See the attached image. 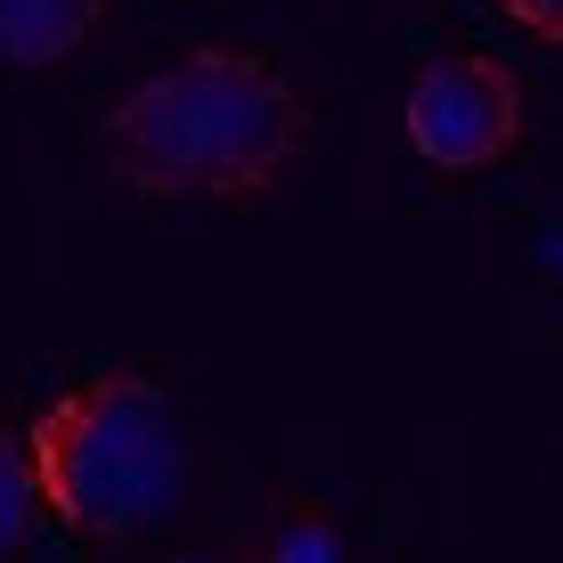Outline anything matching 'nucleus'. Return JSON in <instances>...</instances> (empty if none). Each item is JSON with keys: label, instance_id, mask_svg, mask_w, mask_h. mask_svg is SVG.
<instances>
[{"label": "nucleus", "instance_id": "obj_2", "mask_svg": "<svg viewBox=\"0 0 563 563\" xmlns=\"http://www.w3.org/2000/svg\"><path fill=\"white\" fill-rule=\"evenodd\" d=\"M25 457H33L42 515L90 548L155 539L188 507V482H197L188 424L172 409V393L140 367H107V376L57 393L25 424Z\"/></svg>", "mask_w": 563, "mask_h": 563}, {"label": "nucleus", "instance_id": "obj_8", "mask_svg": "<svg viewBox=\"0 0 563 563\" xmlns=\"http://www.w3.org/2000/svg\"><path fill=\"white\" fill-rule=\"evenodd\" d=\"M164 563H238V555H164Z\"/></svg>", "mask_w": 563, "mask_h": 563}, {"label": "nucleus", "instance_id": "obj_4", "mask_svg": "<svg viewBox=\"0 0 563 563\" xmlns=\"http://www.w3.org/2000/svg\"><path fill=\"white\" fill-rule=\"evenodd\" d=\"M114 0H0V74H49L107 33Z\"/></svg>", "mask_w": 563, "mask_h": 563}, {"label": "nucleus", "instance_id": "obj_3", "mask_svg": "<svg viewBox=\"0 0 563 563\" xmlns=\"http://www.w3.org/2000/svg\"><path fill=\"white\" fill-rule=\"evenodd\" d=\"M522 74L507 57H482V49H457V57H433V66L409 74L400 90V140L424 172L441 180H474V172L507 164L522 147Z\"/></svg>", "mask_w": 563, "mask_h": 563}, {"label": "nucleus", "instance_id": "obj_5", "mask_svg": "<svg viewBox=\"0 0 563 563\" xmlns=\"http://www.w3.org/2000/svg\"><path fill=\"white\" fill-rule=\"evenodd\" d=\"M238 563H360V555H352V539H343V522H335L327 498H310V490H269V507L254 515Z\"/></svg>", "mask_w": 563, "mask_h": 563}, {"label": "nucleus", "instance_id": "obj_7", "mask_svg": "<svg viewBox=\"0 0 563 563\" xmlns=\"http://www.w3.org/2000/svg\"><path fill=\"white\" fill-rule=\"evenodd\" d=\"M498 9L515 16L531 42H548V49H563V0H498Z\"/></svg>", "mask_w": 563, "mask_h": 563}, {"label": "nucleus", "instance_id": "obj_6", "mask_svg": "<svg viewBox=\"0 0 563 563\" xmlns=\"http://www.w3.org/2000/svg\"><path fill=\"white\" fill-rule=\"evenodd\" d=\"M42 490H33V457H25V424H0V563H16L42 531Z\"/></svg>", "mask_w": 563, "mask_h": 563}, {"label": "nucleus", "instance_id": "obj_1", "mask_svg": "<svg viewBox=\"0 0 563 563\" xmlns=\"http://www.w3.org/2000/svg\"><path fill=\"white\" fill-rule=\"evenodd\" d=\"M310 155V99L262 49L197 42L188 57L114 90L99 164L147 205H262Z\"/></svg>", "mask_w": 563, "mask_h": 563}]
</instances>
